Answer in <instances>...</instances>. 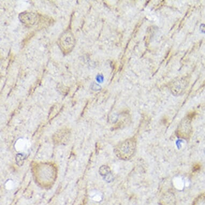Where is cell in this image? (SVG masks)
I'll list each match as a JSON object with an SVG mask.
<instances>
[{
    "label": "cell",
    "instance_id": "277c9868",
    "mask_svg": "<svg viewBox=\"0 0 205 205\" xmlns=\"http://www.w3.org/2000/svg\"><path fill=\"white\" fill-rule=\"evenodd\" d=\"M27 157L26 154L24 153H18L16 155V164L19 167H22L24 164V161Z\"/></svg>",
    "mask_w": 205,
    "mask_h": 205
},
{
    "label": "cell",
    "instance_id": "5b68a950",
    "mask_svg": "<svg viewBox=\"0 0 205 205\" xmlns=\"http://www.w3.org/2000/svg\"><path fill=\"white\" fill-rule=\"evenodd\" d=\"M6 185H7V187L6 188H11L12 186V185H13V182L11 180H7L6 182Z\"/></svg>",
    "mask_w": 205,
    "mask_h": 205
},
{
    "label": "cell",
    "instance_id": "6da1fadb",
    "mask_svg": "<svg viewBox=\"0 0 205 205\" xmlns=\"http://www.w3.org/2000/svg\"><path fill=\"white\" fill-rule=\"evenodd\" d=\"M136 148V142L134 139L124 141L115 149L116 155L123 160H129L134 155Z\"/></svg>",
    "mask_w": 205,
    "mask_h": 205
},
{
    "label": "cell",
    "instance_id": "7a4b0ae2",
    "mask_svg": "<svg viewBox=\"0 0 205 205\" xmlns=\"http://www.w3.org/2000/svg\"><path fill=\"white\" fill-rule=\"evenodd\" d=\"M99 173L100 175L104 178V180H105L108 183L111 182L112 180H113V179L111 169L108 166L102 165L100 167L99 170Z\"/></svg>",
    "mask_w": 205,
    "mask_h": 205
},
{
    "label": "cell",
    "instance_id": "3957f363",
    "mask_svg": "<svg viewBox=\"0 0 205 205\" xmlns=\"http://www.w3.org/2000/svg\"><path fill=\"white\" fill-rule=\"evenodd\" d=\"M27 144V141L23 138H20L18 139L15 143V149L17 151H22L26 148Z\"/></svg>",
    "mask_w": 205,
    "mask_h": 205
}]
</instances>
